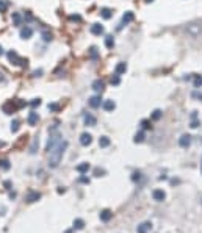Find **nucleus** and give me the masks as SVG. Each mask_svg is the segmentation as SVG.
Masks as SVG:
<instances>
[{
	"mask_svg": "<svg viewBox=\"0 0 202 233\" xmlns=\"http://www.w3.org/2000/svg\"><path fill=\"white\" fill-rule=\"evenodd\" d=\"M66 149H68V141H61L60 144H57L50 152H47L49 153V168H52V169L58 168L60 163H61L63 153H64Z\"/></svg>",
	"mask_w": 202,
	"mask_h": 233,
	"instance_id": "f257e3e1",
	"label": "nucleus"
},
{
	"mask_svg": "<svg viewBox=\"0 0 202 233\" xmlns=\"http://www.w3.org/2000/svg\"><path fill=\"white\" fill-rule=\"evenodd\" d=\"M185 31H187L191 38H198L202 33V24L201 22H190V24H187V27H185Z\"/></svg>",
	"mask_w": 202,
	"mask_h": 233,
	"instance_id": "f03ea898",
	"label": "nucleus"
},
{
	"mask_svg": "<svg viewBox=\"0 0 202 233\" xmlns=\"http://www.w3.org/2000/svg\"><path fill=\"white\" fill-rule=\"evenodd\" d=\"M179 146L183 147V149H188V147L191 146V135L185 133V135L180 136V138H179Z\"/></svg>",
	"mask_w": 202,
	"mask_h": 233,
	"instance_id": "7ed1b4c3",
	"label": "nucleus"
},
{
	"mask_svg": "<svg viewBox=\"0 0 202 233\" xmlns=\"http://www.w3.org/2000/svg\"><path fill=\"white\" fill-rule=\"evenodd\" d=\"M102 97H100V94H97V96H92L88 99V103H89V107L91 108H99L100 105H102Z\"/></svg>",
	"mask_w": 202,
	"mask_h": 233,
	"instance_id": "20e7f679",
	"label": "nucleus"
},
{
	"mask_svg": "<svg viewBox=\"0 0 202 233\" xmlns=\"http://www.w3.org/2000/svg\"><path fill=\"white\" fill-rule=\"evenodd\" d=\"M133 19H135V14L132 13V11H127V13H125V14L122 16V22L119 24L118 30H121V28H122V25H127V24H130V22H132Z\"/></svg>",
	"mask_w": 202,
	"mask_h": 233,
	"instance_id": "39448f33",
	"label": "nucleus"
},
{
	"mask_svg": "<svg viewBox=\"0 0 202 233\" xmlns=\"http://www.w3.org/2000/svg\"><path fill=\"white\" fill-rule=\"evenodd\" d=\"M91 88L94 89L96 92H103V89H105V81L103 80H100V78H97V80H94L92 81V85H91Z\"/></svg>",
	"mask_w": 202,
	"mask_h": 233,
	"instance_id": "423d86ee",
	"label": "nucleus"
},
{
	"mask_svg": "<svg viewBox=\"0 0 202 233\" xmlns=\"http://www.w3.org/2000/svg\"><path fill=\"white\" fill-rule=\"evenodd\" d=\"M16 110H17V105H16V100H11V102H7L3 105V111L5 114H13Z\"/></svg>",
	"mask_w": 202,
	"mask_h": 233,
	"instance_id": "0eeeda50",
	"label": "nucleus"
},
{
	"mask_svg": "<svg viewBox=\"0 0 202 233\" xmlns=\"http://www.w3.org/2000/svg\"><path fill=\"white\" fill-rule=\"evenodd\" d=\"M83 124H85L86 127H94V125L97 124V119H96L92 114L86 113V114L83 116Z\"/></svg>",
	"mask_w": 202,
	"mask_h": 233,
	"instance_id": "6e6552de",
	"label": "nucleus"
},
{
	"mask_svg": "<svg viewBox=\"0 0 202 233\" xmlns=\"http://www.w3.org/2000/svg\"><path fill=\"white\" fill-rule=\"evenodd\" d=\"M31 35H33V28H31V27L25 25L20 28V38H22V39H30Z\"/></svg>",
	"mask_w": 202,
	"mask_h": 233,
	"instance_id": "1a4fd4ad",
	"label": "nucleus"
},
{
	"mask_svg": "<svg viewBox=\"0 0 202 233\" xmlns=\"http://www.w3.org/2000/svg\"><path fill=\"white\" fill-rule=\"evenodd\" d=\"M8 60H9V63H13V64H20V60L22 58L19 57L16 50H9L8 52Z\"/></svg>",
	"mask_w": 202,
	"mask_h": 233,
	"instance_id": "9d476101",
	"label": "nucleus"
},
{
	"mask_svg": "<svg viewBox=\"0 0 202 233\" xmlns=\"http://www.w3.org/2000/svg\"><path fill=\"white\" fill-rule=\"evenodd\" d=\"M152 197H154V200H157V202H163L166 199V192L163 189H155L152 192Z\"/></svg>",
	"mask_w": 202,
	"mask_h": 233,
	"instance_id": "9b49d317",
	"label": "nucleus"
},
{
	"mask_svg": "<svg viewBox=\"0 0 202 233\" xmlns=\"http://www.w3.org/2000/svg\"><path fill=\"white\" fill-rule=\"evenodd\" d=\"M103 31H105L103 25H100V24H92V25H91V33H92L94 36H100V35H103Z\"/></svg>",
	"mask_w": 202,
	"mask_h": 233,
	"instance_id": "f8f14e48",
	"label": "nucleus"
},
{
	"mask_svg": "<svg viewBox=\"0 0 202 233\" xmlns=\"http://www.w3.org/2000/svg\"><path fill=\"white\" fill-rule=\"evenodd\" d=\"M92 142V136L89 135V133H81L80 135V144L81 146H89V144Z\"/></svg>",
	"mask_w": 202,
	"mask_h": 233,
	"instance_id": "ddd939ff",
	"label": "nucleus"
},
{
	"mask_svg": "<svg viewBox=\"0 0 202 233\" xmlns=\"http://www.w3.org/2000/svg\"><path fill=\"white\" fill-rule=\"evenodd\" d=\"M11 20H13V25L14 27H20V25H22V20H24L22 19V14H20V13H13L11 14Z\"/></svg>",
	"mask_w": 202,
	"mask_h": 233,
	"instance_id": "4468645a",
	"label": "nucleus"
},
{
	"mask_svg": "<svg viewBox=\"0 0 202 233\" xmlns=\"http://www.w3.org/2000/svg\"><path fill=\"white\" fill-rule=\"evenodd\" d=\"M102 108L105 110V111H108V113H110V111H113V110L116 108V103H114L113 100H110V99H108V100H103V102H102Z\"/></svg>",
	"mask_w": 202,
	"mask_h": 233,
	"instance_id": "2eb2a0df",
	"label": "nucleus"
},
{
	"mask_svg": "<svg viewBox=\"0 0 202 233\" xmlns=\"http://www.w3.org/2000/svg\"><path fill=\"white\" fill-rule=\"evenodd\" d=\"M127 72V64L124 63V61H121V63H118L116 64V68H114V74H118V75H122Z\"/></svg>",
	"mask_w": 202,
	"mask_h": 233,
	"instance_id": "dca6fc26",
	"label": "nucleus"
},
{
	"mask_svg": "<svg viewBox=\"0 0 202 233\" xmlns=\"http://www.w3.org/2000/svg\"><path fill=\"white\" fill-rule=\"evenodd\" d=\"M39 199H41V194H39V192H38V191H31V192H28V196H27L25 200L28 202V203H31V202L39 200Z\"/></svg>",
	"mask_w": 202,
	"mask_h": 233,
	"instance_id": "f3484780",
	"label": "nucleus"
},
{
	"mask_svg": "<svg viewBox=\"0 0 202 233\" xmlns=\"http://www.w3.org/2000/svg\"><path fill=\"white\" fill-rule=\"evenodd\" d=\"M38 120H39V116H38L36 111H31L28 114V118H27V122H28V125H36Z\"/></svg>",
	"mask_w": 202,
	"mask_h": 233,
	"instance_id": "a211bd4d",
	"label": "nucleus"
},
{
	"mask_svg": "<svg viewBox=\"0 0 202 233\" xmlns=\"http://www.w3.org/2000/svg\"><path fill=\"white\" fill-rule=\"evenodd\" d=\"M150 229H152V224H150V222H143V224H140V225H138L136 232H138V233H147Z\"/></svg>",
	"mask_w": 202,
	"mask_h": 233,
	"instance_id": "6ab92c4d",
	"label": "nucleus"
},
{
	"mask_svg": "<svg viewBox=\"0 0 202 233\" xmlns=\"http://www.w3.org/2000/svg\"><path fill=\"white\" fill-rule=\"evenodd\" d=\"M199 125H201V122L198 120V111H193L191 113V124H190V127L191 128H198Z\"/></svg>",
	"mask_w": 202,
	"mask_h": 233,
	"instance_id": "aec40b11",
	"label": "nucleus"
},
{
	"mask_svg": "<svg viewBox=\"0 0 202 233\" xmlns=\"http://www.w3.org/2000/svg\"><path fill=\"white\" fill-rule=\"evenodd\" d=\"M41 36H42V41H44V42H50L53 39V35H52L50 30H42Z\"/></svg>",
	"mask_w": 202,
	"mask_h": 233,
	"instance_id": "412c9836",
	"label": "nucleus"
},
{
	"mask_svg": "<svg viewBox=\"0 0 202 233\" xmlns=\"http://www.w3.org/2000/svg\"><path fill=\"white\" fill-rule=\"evenodd\" d=\"M111 216H113V213L110 211V210H103V211L100 213V221H103V222H108V221L111 219Z\"/></svg>",
	"mask_w": 202,
	"mask_h": 233,
	"instance_id": "4be33fe9",
	"label": "nucleus"
},
{
	"mask_svg": "<svg viewBox=\"0 0 202 233\" xmlns=\"http://www.w3.org/2000/svg\"><path fill=\"white\" fill-rule=\"evenodd\" d=\"M100 16L103 19H111L113 17V9H110V8H102L100 9Z\"/></svg>",
	"mask_w": 202,
	"mask_h": 233,
	"instance_id": "5701e85b",
	"label": "nucleus"
},
{
	"mask_svg": "<svg viewBox=\"0 0 202 233\" xmlns=\"http://www.w3.org/2000/svg\"><path fill=\"white\" fill-rule=\"evenodd\" d=\"M89 58H91L92 61H97V60H99V50H97V47L92 46V47L89 49Z\"/></svg>",
	"mask_w": 202,
	"mask_h": 233,
	"instance_id": "b1692460",
	"label": "nucleus"
},
{
	"mask_svg": "<svg viewBox=\"0 0 202 233\" xmlns=\"http://www.w3.org/2000/svg\"><path fill=\"white\" fill-rule=\"evenodd\" d=\"M75 169H77V172L85 174V172H88V171H89V164H88V163H81V164H78Z\"/></svg>",
	"mask_w": 202,
	"mask_h": 233,
	"instance_id": "393cba45",
	"label": "nucleus"
},
{
	"mask_svg": "<svg viewBox=\"0 0 202 233\" xmlns=\"http://www.w3.org/2000/svg\"><path fill=\"white\" fill-rule=\"evenodd\" d=\"M110 83H111L113 86H119V85H121V77H119L118 74H113L111 78H110Z\"/></svg>",
	"mask_w": 202,
	"mask_h": 233,
	"instance_id": "a878e982",
	"label": "nucleus"
},
{
	"mask_svg": "<svg viewBox=\"0 0 202 233\" xmlns=\"http://www.w3.org/2000/svg\"><path fill=\"white\" fill-rule=\"evenodd\" d=\"M144 139H146V135H144V131H138V133L135 135V138H133V141H135L136 144H138V142H143Z\"/></svg>",
	"mask_w": 202,
	"mask_h": 233,
	"instance_id": "bb28decb",
	"label": "nucleus"
},
{
	"mask_svg": "<svg viewBox=\"0 0 202 233\" xmlns=\"http://www.w3.org/2000/svg\"><path fill=\"white\" fill-rule=\"evenodd\" d=\"M99 146L100 147H108V146H110V138H108V136H100Z\"/></svg>",
	"mask_w": 202,
	"mask_h": 233,
	"instance_id": "cd10ccee",
	"label": "nucleus"
},
{
	"mask_svg": "<svg viewBox=\"0 0 202 233\" xmlns=\"http://www.w3.org/2000/svg\"><path fill=\"white\" fill-rule=\"evenodd\" d=\"M193 86L194 88H202V75H194L193 77Z\"/></svg>",
	"mask_w": 202,
	"mask_h": 233,
	"instance_id": "c85d7f7f",
	"label": "nucleus"
},
{
	"mask_svg": "<svg viewBox=\"0 0 202 233\" xmlns=\"http://www.w3.org/2000/svg\"><path fill=\"white\" fill-rule=\"evenodd\" d=\"M83 227H85V221H83V219H75V221H74V229L83 230Z\"/></svg>",
	"mask_w": 202,
	"mask_h": 233,
	"instance_id": "c756f323",
	"label": "nucleus"
},
{
	"mask_svg": "<svg viewBox=\"0 0 202 233\" xmlns=\"http://www.w3.org/2000/svg\"><path fill=\"white\" fill-rule=\"evenodd\" d=\"M38 146H39V139H38V138H35L33 142H31V147H30V153H31V155H35V153H36Z\"/></svg>",
	"mask_w": 202,
	"mask_h": 233,
	"instance_id": "7c9ffc66",
	"label": "nucleus"
},
{
	"mask_svg": "<svg viewBox=\"0 0 202 233\" xmlns=\"http://www.w3.org/2000/svg\"><path fill=\"white\" fill-rule=\"evenodd\" d=\"M105 46H107V49H113L114 47V38L113 36H107L105 38Z\"/></svg>",
	"mask_w": 202,
	"mask_h": 233,
	"instance_id": "2f4dec72",
	"label": "nucleus"
},
{
	"mask_svg": "<svg viewBox=\"0 0 202 233\" xmlns=\"http://www.w3.org/2000/svg\"><path fill=\"white\" fill-rule=\"evenodd\" d=\"M161 114H163L161 110H154V111H152V114H150V119H152V120H158V119L161 118Z\"/></svg>",
	"mask_w": 202,
	"mask_h": 233,
	"instance_id": "473e14b6",
	"label": "nucleus"
},
{
	"mask_svg": "<svg viewBox=\"0 0 202 233\" xmlns=\"http://www.w3.org/2000/svg\"><path fill=\"white\" fill-rule=\"evenodd\" d=\"M141 128H143V130H150L152 128L150 120L149 119H143V120H141Z\"/></svg>",
	"mask_w": 202,
	"mask_h": 233,
	"instance_id": "72a5a7b5",
	"label": "nucleus"
},
{
	"mask_svg": "<svg viewBox=\"0 0 202 233\" xmlns=\"http://www.w3.org/2000/svg\"><path fill=\"white\" fill-rule=\"evenodd\" d=\"M9 168H11V164H9L8 160H0V169H3V171H8Z\"/></svg>",
	"mask_w": 202,
	"mask_h": 233,
	"instance_id": "f704fd0d",
	"label": "nucleus"
},
{
	"mask_svg": "<svg viewBox=\"0 0 202 233\" xmlns=\"http://www.w3.org/2000/svg\"><path fill=\"white\" fill-rule=\"evenodd\" d=\"M19 127H20V122L14 119V120L11 122V131H13V133H16V131L19 130Z\"/></svg>",
	"mask_w": 202,
	"mask_h": 233,
	"instance_id": "c9c22d12",
	"label": "nucleus"
},
{
	"mask_svg": "<svg viewBox=\"0 0 202 233\" xmlns=\"http://www.w3.org/2000/svg\"><path fill=\"white\" fill-rule=\"evenodd\" d=\"M58 110H60V105L58 103H50V105H49V111L55 113V111H58Z\"/></svg>",
	"mask_w": 202,
	"mask_h": 233,
	"instance_id": "e433bc0d",
	"label": "nucleus"
},
{
	"mask_svg": "<svg viewBox=\"0 0 202 233\" xmlns=\"http://www.w3.org/2000/svg\"><path fill=\"white\" fill-rule=\"evenodd\" d=\"M191 97L196 99V100H202V92L199 91H194V92H191Z\"/></svg>",
	"mask_w": 202,
	"mask_h": 233,
	"instance_id": "4c0bfd02",
	"label": "nucleus"
},
{
	"mask_svg": "<svg viewBox=\"0 0 202 233\" xmlns=\"http://www.w3.org/2000/svg\"><path fill=\"white\" fill-rule=\"evenodd\" d=\"M141 177H143V174H141V172H133V174H132V180H133V181H140Z\"/></svg>",
	"mask_w": 202,
	"mask_h": 233,
	"instance_id": "58836bf2",
	"label": "nucleus"
},
{
	"mask_svg": "<svg viewBox=\"0 0 202 233\" xmlns=\"http://www.w3.org/2000/svg\"><path fill=\"white\" fill-rule=\"evenodd\" d=\"M30 105H31V107H33V108L39 107V105H41V99H39V97H38V99H33V100L30 102Z\"/></svg>",
	"mask_w": 202,
	"mask_h": 233,
	"instance_id": "ea45409f",
	"label": "nucleus"
},
{
	"mask_svg": "<svg viewBox=\"0 0 202 233\" xmlns=\"http://www.w3.org/2000/svg\"><path fill=\"white\" fill-rule=\"evenodd\" d=\"M8 8V3L7 2H3V0H0V13H5Z\"/></svg>",
	"mask_w": 202,
	"mask_h": 233,
	"instance_id": "a19ab883",
	"label": "nucleus"
},
{
	"mask_svg": "<svg viewBox=\"0 0 202 233\" xmlns=\"http://www.w3.org/2000/svg\"><path fill=\"white\" fill-rule=\"evenodd\" d=\"M69 19L74 20V22H80V20H81V16H80V14H70Z\"/></svg>",
	"mask_w": 202,
	"mask_h": 233,
	"instance_id": "79ce46f5",
	"label": "nucleus"
},
{
	"mask_svg": "<svg viewBox=\"0 0 202 233\" xmlns=\"http://www.w3.org/2000/svg\"><path fill=\"white\" fill-rule=\"evenodd\" d=\"M103 174H105V171H103V169H99V168L94 169V175H96V177H102Z\"/></svg>",
	"mask_w": 202,
	"mask_h": 233,
	"instance_id": "37998d69",
	"label": "nucleus"
},
{
	"mask_svg": "<svg viewBox=\"0 0 202 233\" xmlns=\"http://www.w3.org/2000/svg\"><path fill=\"white\" fill-rule=\"evenodd\" d=\"M33 75H35V77H41V75H42V69L35 70V72H33Z\"/></svg>",
	"mask_w": 202,
	"mask_h": 233,
	"instance_id": "c03bdc74",
	"label": "nucleus"
},
{
	"mask_svg": "<svg viewBox=\"0 0 202 233\" xmlns=\"http://www.w3.org/2000/svg\"><path fill=\"white\" fill-rule=\"evenodd\" d=\"M80 181L81 183H89V179H86V177H80Z\"/></svg>",
	"mask_w": 202,
	"mask_h": 233,
	"instance_id": "a18cd8bd",
	"label": "nucleus"
},
{
	"mask_svg": "<svg viewBox=\"0 0 202 233\" xmlns=\"http://www.w3.org/2000/svg\"><path fill=\"white\" fill-rule=\"evenodd\" d=\"M5 186H7V189H11V183L9 181H5Z\"/></svg>",
	"mask_w": 202,
	"mask_h": 233,
	"instance_id": "49530a36",
	"label": "nucleus"
},
{
	"mask_svg": "<svg viewBox=\"0 0 202 233\" xmlns=\"http://www.w3.org/2000/svg\"><path fill=\"white\" fill-rule=\"evenodd\" d=\"M2 55H3V47L0 46V57H2Z\"/></svg>",
	"mask_w": 202,
	"mask_h": 233,
	"instance_id": "de8ad7c7",
	"label": "nucleus"
},
{
	"mask_svg": "<svg viewBox=\"0 0 202 233\" xmlns=\"http://www.w3.org/2000/svg\"><path fill=\"white\" fill-rule=\"evenodd\" d=\"M144 2H146V3H152L154 0H144Z\"/></svg>",
	"mask_w": 202,
	"mask_h": 233,
	"instance_id": "09e8293b",
	"label": "nucleus"
},
{
	"mask_svg": "<svg viewBox=\"0 0 202 233\" xmlns=\"http://www.w3.org/2000/svg\"><path fill=\"white\" fill-rule=\"evenodd\" d=\"M201 171H202V163H201Z\"/></svg>",
	"mask_w": 202,
	"mask_h": 233,
	"instance_id": "8fccbe9b",
	"label": "nucleus"
},
{
	"mask_svg": "<svg viewBox=\"0 0 202 233\" xmlns=\"http://www.w3.org/2000/svg\"><path fill=\"white\" fill-rule=\"evenodd\" d=\"M0 146H2V141H0Z\"/></svg>",
	"mask_w": 202,
	"mask_h": 233,
	"instance_id": "3c124183",
	"label": "nucleus"
}]
</instances>
